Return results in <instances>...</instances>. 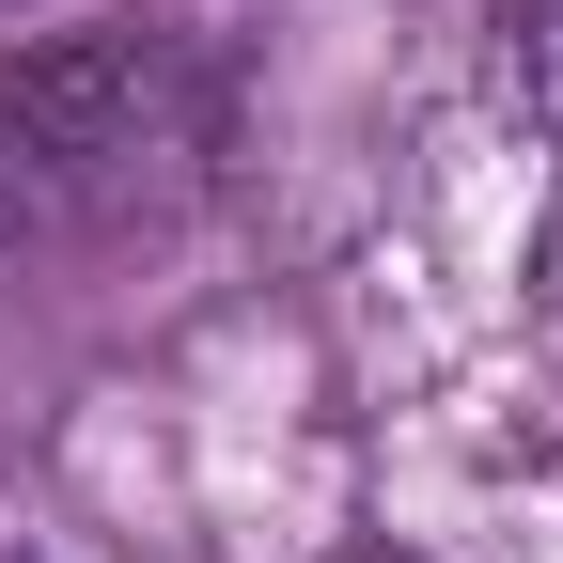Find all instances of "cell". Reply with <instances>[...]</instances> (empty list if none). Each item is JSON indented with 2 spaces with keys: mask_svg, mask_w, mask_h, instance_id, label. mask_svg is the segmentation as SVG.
Masks as SVG:
<instances>
[{
  "mask_svg": "<svg viewBox=\"0 0 563 563\" xmlns=\"http://www.w3.org/2000/svg\"><path fill=\"white\" fill-rule=\"evenodd\" d=\"M0 125L32 141V173L110 220V203H157L203 173V141H220V63L188 32H63L32 63H0Z\"/></svg>",
  "mask_w": 563,
  "mask_h": 563,
  "instance_id": "obj_1",
  "label": "cell"
},
{
  "mask_svg": "<svg viewBox=\"0 0 563 563\" xmlns=\"http://www.w3.org/2000/svg\"><path fill=\"white\" fill-rule=\"evenodd\" d=\"M63 220H79V203H63V188L32 173V141H16V125H0V266H16V251H47Z\"/></svg>",
  "mask_w": 563,
  "mask_h": 563,
  "instance_id": "obj_2",
  "label": "cell"
},
{
  "mask_svg": "<svg viewBox=\"0 0 563 563\" xmlns=\"http://www.w3.org/2000/svg\"><path fill=\"white\" fill-rule=\"evenodd\" d=\"M517 63H532V110H563V0H517Z\"/></svg>",
  "mask_w": 563,
  "mask_h": 563,
  "instance_id": "obj_3",
  "label": "cell"
}]
</instances>
